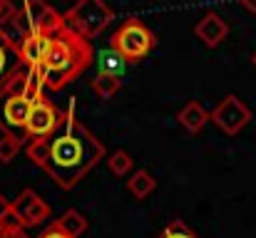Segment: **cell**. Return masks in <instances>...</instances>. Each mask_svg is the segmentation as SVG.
Segmentation results:
<instances>
[{
    "instance_id": "obj_8",
    "label": "cell",
    "mask_w": 256,
    "mask_h": 238,
    "mask_svg": "<svg viewBox=\"0 0 256 238\" xmlns=\"http://www.w3.org/2000/svg\"><path fill=\"white\" fill-rule=\"evenodd\" d=\"M60 124H62V112L42 92L32 102V109H30V117H28V144L30 142H42V139L52 137Z\"/></svg>"
},
{
    "instance_id": "obj_22",
    "label": "cell",
    "mask_w": 256,
    "mask_h": 238,
    "mask_svg": "<svg viewBox=\"0 0 256 238\" xmlns=\"http://www.w3.org/2000/svg\"><path fill=\"white\" fill-rule=\"evenodd\" d=\"M5 224H15V219H12V206H10V201L0 194V226H5Z\"/></svg>"
},
{
    "instance_id": "obj_10",
    "label": "cell",
    "mask_w": 256,
    "mask_h": 238,
    "mask_svg": "<svg viewBox=\"0 0 256 238\" xmlns=\"http://www.w3.org/2000/svg\"><path fill=\"white\" fill-rule=\"evenodd\" d=\"M194 35H196V40H202L204 47L214 50V47H219V45L226 40V35H229V22H226L216 10H206V12L196 20Z\"/></svg>"
},
{
    "instance_id": "obj_24",
    "label": "cell",
    "mask_w": 256,
    "mask_h": 238,
    "mask_svg": "<svg viewBox=\"0 0 256 238\" xmlns=\"http://www.w3.org/2000/svg\"><path fill=\"white\" fill-rule=\"evenodd\" d=\"M242 7L249 12H256V2H252V0H242Z\"/></svg>"
},
{
    "instance_id": "obj_19",
    "label": "cell",
    "mask_w": 256,
    "mask_h": 238,
    "mask_svg": "<svg viewBox=\"0 0 256 238\" xmlns=\"http://www.w3.org/2000/svg\"><path fill=\"white\" fill-rule=\"evenodd\" d=\"M157 238H199V234H194L184 221H172V224H167L164 229H162V234Z\"/></svg>"
},
{
    "instance_id": "obj_16",
    "label": "cell",
    "mask_w": 256,
    "mask_h": 238,
    "mask_svg": "<svg viewBox=\"0 0 256 238\" xmlns=\"http://www.w3.org/2000/svg\"><path fill=\"white\" fill-rule=\"evenodd\" d=\"M18 65V52H15V42L8 32L0 30V87L5 84L8 75L12 72V67Z\"/></svg>"
},
{
    "instance_id": "obj_18",
    "label": "cell",
    "mask_w": 256,
    "mask_h": 238,
    "mask_svg": "<svg viewBox=\"0 0 256 238\" xmlns=\"http://www.w3.org/2000/svg\"><path fill=\"white\" fill-rule=\"evenodd\" d=\"M107 169H110L112 176H117V179L132 176V174H134V159H132L130 152L117 149V152H112V154L107 157Z\"/></svg>"
},
{
    "instance_id": "obj_4",
    "label": "cell",
    "mask_w": 256,
    "mask_h": 238,
    "mask_svg": "<svg viewBox=\"0 0 256 238\" xmlns=\"http://www.w3.org/2000/svg\"><path fill=\"white\" fill-rule=\"evenodd\" d=\"M45 82L40 79L30 92L25 94H12L0 89V132L18 139L20 144H28V117L32 109V102L42 94Z\"/></svg>"
},
{
    "instance_id": "obj_2",
    "label": "cell",
    "mask_w": 256,
    "mask_h": 238,
    "mask_svg": "<svg viewBox=\"0 0 256 238\" xmlns=\"http://www.w3.org/2000/svg\"><path fill=\"white\" fill-rule=\"evenodd\" d=\"M92 62H94L92 45L65 27L62 32H58L52 37L50 52H48L42 67H40L45 89L60 92L62 87H68L70 82H75L80 77Z\"/></svg>"
},
{
    "instance_id": "obj_15",
    "label": "cell",
    "mask_w": 256,
    "mask_h": 238,
    "mask_svg": "<svg viewBox=\"0 0 256 238\" xmlns=\"http://www.w3.org/2000/svg\"><path fill=\"white\" fill-rule=\"evenodd\" d=\"M55 221H58V226L70 238H80L82 234H87V229H90L87 216L82 211H78V209H68V211H65L60 219H55Z\"/></svg>"
},
{
    "instance_id": "obj_3",
    "label": "cell",
    "mask_w": 256,
    "mask_h": 238,
    "mask_svg": "<svg viewBox=\"0 0 256 238\" xmlns=\"http://www.w3.org/2000/svg\"><path fill=\"white\" fill-rule=\"evenodd\" d=\"M65 30V12H58L50 2H40V0H25L18 7V15L8 30V35L12 37L15 47L22 37L28 35H48L55 37L58 32Z\"/></svg>"
},
{
    "instance_id": "obj_25",
    "label": "cell",
    "mask_w": 256,
    "mask_h": 238,
    "mask_svg": "<svg viewBox=\"0 0 256 238\" xmlns=\"http://www.w3.org/2000/svg\"><path fill=\"white\" fill-rule=\"evenodd\" d=\"M252 65H254V67H256V52H254V55H252Z\"/></svg>"
},
{
    "instance_id": "obj_14",
    "label": "cell",
    "mask_w": 256,
    "mask_h": 238,
    "mask_svg": "<svg viewBox=\"0 0 256 238\" xmlns=\"http://www.w3.org/2000/svg\"><path fill=\"white\" fill-rule=\"evenodd\" d=\"M97 67H100V72H104V75H112V77H124V72H127V62H124V57L120 55V52H114L112 47H104V50H100L97 52Z\"/></svg>"
},
{
    "instance_id": "obj_17",
    "label": "cell",
    "mask_w": 256,
    "mask_h": 238,
    "mask_svg": "<svg viewBox=\"0 0 256 238\" xmlns=\"http://www.w3.org/2000/svg\"><path fill=\"white\" fill-rule=\"evenodd\" d=\"M90 87H92V92H94L100 99H112V97L122 89V79L112 77V75H104V72H97L94 77L90 79Z\"/></svg>"
},
{
    "instance_id": "obj_12",
    "label": "cell",
    "mask_w": 256,
    "mask_h": 238,
    "mask_svg": "<svg viewBox=\"0 0 256 238\" xmlns=\"http://www.w3.org/2000/svg\"><path fill=\"white\" fill-rule=\"evenodd\" d=\"M176 122L186 134H199L206 124H209V109H204L202 102L189 99L179 112H176Z\"/></svg>"
},
{
    "instance_id": "obj_7",
    "label": "cell",
    "mask_w": 256,
    "mask_h": 238,
    "mask_svg": "<svg viewBox=\"0 0 256 238\" xmlns=\"http://www.w3.org/2000/svg\"><path fill=\"white\" fill-rule=\"evenodd\" d=\"M252 119H254V112L236 94H226L222 102L214 104V109H209V122L226 137H236Z\"/></svg>"
},
{
    "instance_id": "obj_5",
    "label": "cell",
    "mask_w": 256,
    "mask_h": 238,
    "mask_svg": "<svg viewBox=\"0 0 256 238\" xmlns=\"http://www.w3.org/2000/svg\"><path fill=\"white\" fill-rule=\"evenodd\" d=\"M157 45L154 32L140 20V17H127L110 37V47L124 57L127 65L142 62Z\"/></svg>"
},
{
    "instance_id": "obj_13",
    "label": "cell",
    "mask_w": 256,
    "mask_h": 238,
    "mask_svg": "<svg viewBox=\"0 0 256 238\" xmlns=\"http://www.w3.org/2000/svg\"><path fill=\"white\" fill-rule=\"evenodd\" d=\"M154 189H157V179H154L152 171H147V169H137V171L127 179V191H130L137 201H144Z\"/></svg>"
},
{
    "instance_id": "obj_6",
    "label": "cell",
    "mask_w": 256,
    "mask_h": 238,
    "mask_svg": "<svg viewBox=\"0 0 256 238\" xmlns=\"http://www.w3.org/2000/svg\"><path fill=\"white\" fill-rule=\"evenodd\" d=\"M114 20V10L102 0H78L65 12V27L80 35L82 40H94L102 35V30Z\"/></svg>"
},
{
    "instance_id": "obj_20",
    "label": "cell",
    "mask_w": 256,
    "mask_h": 238,
    "mask_svg": "<svg viewBox=\"0 0 256 238\" xmlns=\"http://www.w3.org/2000/svg\"><path fill=\"white\" fill-rule=\"evenodd\" d=\"M20 149H22V144H20L18 139L2 134V137H0V164H10L12 159L20 154Z\"/></svg>"
},
{
    "instance_id": "obj_21",
    "label": "cell",
    "mask_w": 256,
    "mask_h": 238,
    "mask_svg": "<svg viewBox=\"0 0 256 238\" xmlns=\"http://www.w3.org/2000/svg\"><path fill=\"white\" fill-rule=\"evenodd\" d=\"M0 238H32V236H28V231L22 226H18V224H5V226H0Z\"/></svg>"
},
{
    "instance_id": "obj_1",
    "label": "cell",
    "mask_w": 256,
    "mask_h": 238,
    "mask_svg": "<svg viewBox=\"0 0 256 238\" xmlns=\"http://www.w3.org/2000/svg\"><path fill=\"white\" fill-rule=\"evenodd\" d=\"M25 154L62 191H70L90 174L92 166H97V161H102L107 149L78 117V99L72 97L62 112L58 132L42 142H30Z\"/></svg>"
},
{
    "instance_id": "obj_11",
    "label": "cell",
    "mask_w": 256,
    "mask_h": 238,
    "mask_svg": "<svg viewBox=\"0 0 256 238\" xmlns=\"http://www.w3.org/2000/svg\"><path fill=\"white\" fill-rule=\"evenodd\" d=\"M50 45H52V37L48 35H28L18 42L15 52H18V62L32 67V70H40L48 52H50Z\"/></svg>"
},
{
    "instance_id": "obj_9",
    "label": "cell",
    "mask_w": 256,
    "mask_h": 238,
    "mask_svg": "<svg viewBox=\"0 0 256 238\" xmlns=\"http://www.w3.org/2000/svg\"><path fill=\"white\" fill-rule=\"evenodd\" d=\"M12 206V219L18 226H22L25 231L28 229H35V226H42L45 221L52 219V209L45 199H40V194L35 189H22L18 194L15 201H10Z\"/></svg>"
},
{
    "instance_id": "obj_23",
    "label": "cell",
    "mask_w": 256,
    "mask_h": 238,
    "mask_svg": "<svg viewBox=\"0 0 256 238\" xmlns=\"http://www.w3.org/2000/svg\"><path fill=\"white\" fill-rule=\"evenodd\" d=\"M35 238H70V236H68V234H65L60 226H58V221H52V224H50V226H48V229H45L40 236H35Z\"/></svg>"
}]
</instances>
